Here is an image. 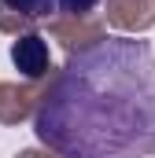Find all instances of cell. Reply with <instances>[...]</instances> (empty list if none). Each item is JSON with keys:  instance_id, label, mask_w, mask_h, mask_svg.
<instances>
[{"instance_id": "6da1fadb", "label": "cell", "mask_w": 155, "mask_h": 158, "mask_svg": "<svg viewBox=\"0 0 155 158\" xmlns=\"http://www.w3.org/2000/svg\"><path fill=\"white\" fill-rule=\"evenodd\" d=\"M33 136L59 158H152L155 48L107 37L67 55L41 88Z\"/></svg>"}, {"instance_id": "7a4b0ae2", "label": "cell", "mask_w": 155, "mask_h": 158, "mask_svg": "<svg viewBox=\"0 0 155 158\" xmlns=\"http://www.w3.org/2000/svg\"><path fill=\"white\" fill-rule=\"evenodd\" d=\"M48 37L67 55H74V52L96 48L100 40H107V22L104 15H55L48 19Z\"/></svg>"}, {"instance_id": "3957f363", "label": "cell", "mask_w": 155, "mask_h": 158, "mask_svg": "<svg viewBox=\"0 0 155 158\" xmlns=\"http://www.w3.org/2000/svg\"><path fill=\"white\" fill-rule=\"evenodd\" d=\"M11 63L19 70L22 81H48L55 74L52 66V48H48V37L44 33H22V37L11 40Z\"/></svg>"}, {"instance_id": "277c9868", "label": "cell", "mask_w": 155, "mask_h": 158, "mask_svg": "<svg viewBox=\"0 0 155 158\" xmlns=\"http://www.w3.org/2000/svg\"><path fill=\"white\" fill-rule=\"evenodd\" d=\"M41 88L44 81H0V125H22V121H33L41 103Z\"/></svg>"}, {"instance_id": "5b68a950", "label": "cell", "mask_w": 155, "mask_h": 158, "mask_svg": "<svg viewBox=\"0 0 155 158\" xmlns=\"http://www.w3.org/2000/svg\"><path fill=\"white\" fill-rule=\"evenodd\" d=\"M104 22L122 37L148 33L155 26V0H104Z\"/></svg>"}, {"instance_id": "8992f818", "label": "cell", "mask_w": 155, "mask_h": 158, "mask_svg": "<svg viewBox=\"0 0 155 158\" xmlns=\"http://www.w3.org/2000/svg\"><path fill=\"white\" fill-rule=\"evenodd\" d=\"M0 7L19 11V15H26V19H33V22L59 15V0H0Z\"/></svg>"}, {"instance_id": "52a82bcc", "label": "cell", "mask_w": 155, "mask_h": 158, "mask_svg": "<svg viewBox=\"0 0 155 158\" xmlns=\"http://www.w3.org/2000/svg\"><path fill=\"white\" fill-rule=\"evenodd\" d=\"M0 33H7V37H22V33H37V22L33 19H26V15H19V11H7V7H0Z\"/></svg>"}, {"instance_id": "ba28073f", "label": "cell", "mask_w": 155, "mask_h": 158, "mask_svg": "<svg viewBox=\"0 0 155 158\" xmlns=\"http://www.w3.org/2000/svg\"><path fill=\"white\" fill-rule=\"evenodd\" d=\"M104 0H59V15H96Z\"/></svg>"}, {"instance_id": "9c48e42d", "label": "cell", "mask_w": 155, "mask_h": 158, "mask_svg": "<svg viewBox=\"0 0 155 158\" xmlns=\"http://www.w3.org/2000/svg\"><path fill=\"white\" fill-rule=\"evenodd\" d=\"M15 158H59L55 151H48V147H22Z\"/></svg>"}]
</instances>
